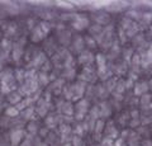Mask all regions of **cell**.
I'll list each match as a JSON object with an SVG mask.
<instances>
[{"label":"cell","mask_w":152,"mask_h":146,"mask_svg":"<svg viewBox=\"0 0 152 146\" xmlns=\"http://www.w3.org/2000/svg\"><path fill=\"white\" fill-rule=\"evenodd\" d=\"M8 114L9 116H17V111L15 109H8Z\"/></svg>","instance_id":"cell-1"}]
</instances>
